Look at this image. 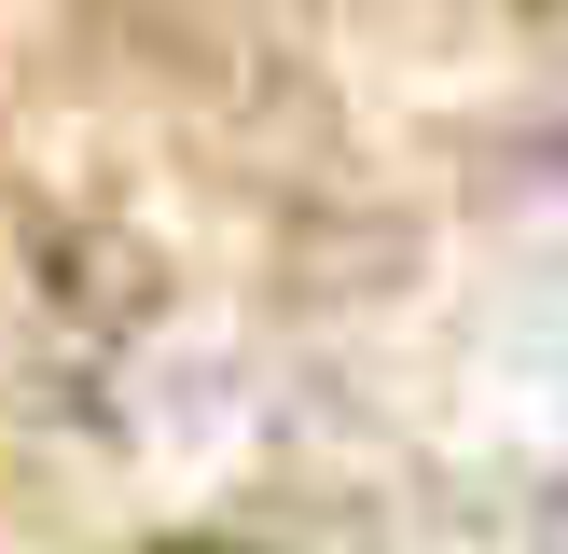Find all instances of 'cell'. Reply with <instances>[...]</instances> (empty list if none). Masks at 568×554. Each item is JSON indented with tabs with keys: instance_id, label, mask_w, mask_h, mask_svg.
<instances>
[]
</instances>
